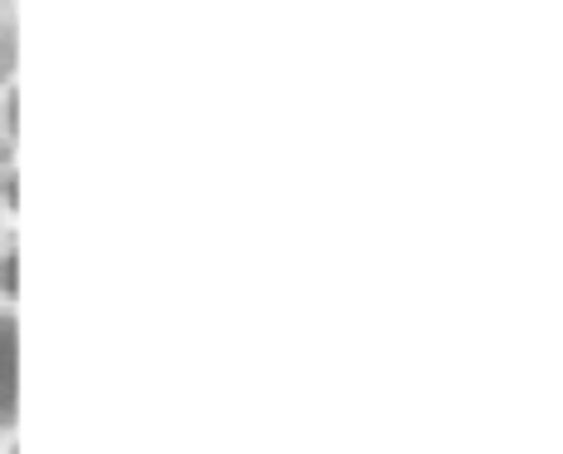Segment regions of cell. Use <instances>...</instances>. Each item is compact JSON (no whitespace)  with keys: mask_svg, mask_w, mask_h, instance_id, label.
Masks as SVG:
<instances>
[{"mask_svg":"<svg viewBox=\"0 0 563 454\" xmlns=\"http://www.w3.org/2000/svg\"><path fill=\"white\" fill-rule=\"evenodd\" d=\"M20 420V317L15 301L0 297V435Z\"/></svg>","mask_w":563,"mask_h":454,"instance_id":"1","label":"cell"},{"mask_svg":"<svg viewBox=\"0 0 563 454\" xmlns=\"http://www.w3.org/2000/svg\"><path fill=\"white\" fill-rule=\"evenodd\" d=\"M15 287H20V252L5 247L0 252V297L15 301Z\"/></svg>","mask_w":563,"mask_h":454,"instance_id":"2","label":"cell"},{"mask_svg":"<svg viewBox=\"0 0 563 454\" xmlns=\"http://www.w3.org/2000/svg\"><path fill=\"white\" fill-rule=\"evenodd\" d=\"M15 104H20V95H15V79H10L5 95H0V134H5V139L20 134V129H15Z\"/></svg>","mask_w":563,"mask_h":454,"instance_id":"3","label":"cell"}]
</instances>
